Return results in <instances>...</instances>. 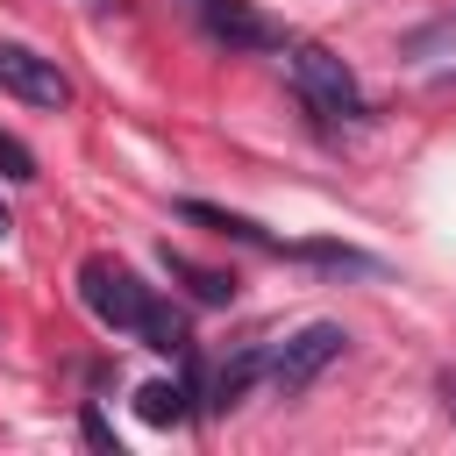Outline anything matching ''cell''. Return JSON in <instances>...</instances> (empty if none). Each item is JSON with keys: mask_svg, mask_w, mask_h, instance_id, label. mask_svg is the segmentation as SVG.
<instances>
[{"mask_svg": "<svg viewBox=\"0 0 456 456\" xmlns=\"http://www.w3.org/2000/svg\"><path fill=\"white\" fill-rule=\"evenodd\" d=\"M7 228H14V214H7V200H0V235H7Z\"/></svg>", "mask_w": 456, "mask_h": 456, "instance_id": "9a60e30c", "label": "cell"}, {"mask_svg": "<svg viewBox=\"0 0 456 456\" xmlns=\"http://www.w3.org/2000/svg\"><path fill=\"white\" fill-rule=\"evenodd\" d=\"M264 370H271V349H242V356H228V363L214 370V399H207V406H221V413H228L235 399H249V385H256Z\"/></svg>", "mask_w": 456, "mask_h": 456, "instance_id": "ba28073f", "label": "cell"}, {"mask_svg": "<svg viewBox=\"0 0 456 456\" xmlns=\"http://www.w3.org/2000/svg\"><path fill=\"white\" fill-rule=\"evenodd\" d=\"M292 86H299V100H306L321 121H356V114H363L356 71H349L335 50H321V43H292Z\"/></svg>", "mask_w": 456, "mask_h": 456, "instance_id": "6da1fadb", "label": "cell"}, {"mask_svg": "<svg viewBox=\"0 0 456 456\" xmlns=\"http://www.w3.org/2000/svg\"><path fill=\"white\" fill-rule=\"evenodd\" d=\"M135 335H142V349H157V356H185V314H178V306H164V299H150V306H142Z\"/></svg>", "mask_w": 456, "mask_h": 456, "instance_id": "30bf717a", "label": "cell"}, {"mask_svg": "<svg viewBox=\"0 0 456 456\" xmlns=\"http://www.w3.org/2000/svg\"><path fill=\"white\" fill-rule=\"evenodd\" d=\"M135 413H142L150 428H178V420L192 413V399H185V385H171V378H150V385H135Z\"/></svg>", "mask_w": 456, "mask_h": 456, "instance_id": "8fae6325", "label": "cell"}, {"mask_svg": "<svg viewBox=\"0 0 456 456\" xmlns=\"http://www.w3.org/2000/svg\"><path fill=\"white\" fill-rule=\"evenodd\" d=\"M78 299L93 306V321L135 335V321H142V306H150V285H142L128 264H114V256H86V264H78Z\"/></svg>", "mask_w": 456, "mask_h": 456, "instance_id": "7a4b0ae2", "label": "cell"}, {"mask_svg": "<svg viewBox=\"0 0 456 456\" xmlns=\"http://www.w3.org/2000/svg\"><path fill=\"white\" fill-rule=\"evenodd\" d=\"M342 342H349V335H342L335 321H314V328H299L292 342H278V349H271V370H264V378H271L285 399H299V392H306V385L342 356Z\"/></svg>", "mask_w": 456, "mask_h": 456, "instance_id": "3957f363", "label": "cell"}, {"mask_svg": "<svg viewBox=\"0 0 456 456\" xmlns=\"http://www.w3.org/2000/svg\"><path fill=\"white\" fill-rule=\"evenodd\" d=\"M185 7H200V0H185Z\"/></svg>", "mask_w": 456, "mask_h": 456, "instance_id": "2e32d148", "label": "cell"}, {"mask_svg": "<svg viewBox=\"0 0 456 456\" xmlns=\"http://www.w3.org/2000/svg\"><path fill=\"white\" fill-rule=\"evenodd\" d=\"M399 57H406V64H456V7L435 14V21H420V28L399 43Z\"/></svg>", "mask_w": 456, "mask_h": 456, "instance_id": "9c48e42d", "label": "cell"}, {"mask_svg": "<svg viewBox=\"0 0 456 456\" xmlns=\"http://www.w3.org/2000/svg\"><path fill=\"white\" fill-rule=\"evenodd\" d=\"M178 214H185V221H200V228H214V235H228V242H256V249H278V235H271V228H256L249 214H228V207H207V200H185Z\"/></svg>", "mask_w": 456, "mask_h": 456, "instance_id": "52a82bcc", "label": "cell"}, {"mask_svg": "<svg viewBox=\"0 0 456 456\" xmlns=\"http://www.w3.org/2000/svg\"><path fill=\"white\" fill-rule=\"evenodd\" d=\"M442 406H449V420H456V363L442 370Z\"/></svg>", "mask_w": 456, "mask_h": 456, "instance_id": "5bb4252c", "label": "cell"}, {"mask_svg": "<svg viewBox=\"0 0 456 456\" xmlns=\"http://www.w3.org/2000/svg\"><path fill=\"white\" fill-rule=\"evenodd\" d=\"M164 271H171V278H178V285H185L200 306H228V299H235V278H228V271H207V264L178 256L171 242H164Z\"/></svg>", "mask_w": 456, "mask_h": 456, "instance_id": "8992f818", "label": "cell"}, {"mask_svg": "<svg viewBox=\"0 0 456 456\" xmlns=\"http://www.w3.org/2000/svg\"><path fill=\"white\" fill-rule=\"evenodd\" d=\"M0 178H14V185H28V178H36L28 142H21V135H7V128H0Z\"/></svg>", "mask_w": 456, "mask_h": 456, "instance_id": "7c38bea8", "label": "cell"}, {"mask_svg": "<svg viewBox=\"0 0 456 456\" xmlns=\"http://www.w3.org/2000/svg\"><path fill=\"white\" fill-rule=\"evenodd\" d=\"M192 14L207 21V36H221V43H235V50H278V43H285V28L264 21L249 0H200Z\"/></svg>", "mask_w": 456, "mask_h": 456, "instance_id": "5b68a950", "label": "cell"}, {"mask_svg": "<svg viewBox=\"0 0 456 456\" xmlns=\"http://www.w3.org/2000/svg\"><path fill=\"white\" fill-rule=\"evenodd\" d=\"M78 428H86V442H93V449H107V456H114V428H107V413H100V406H86V413H78Z\"/></svg>", "mask_w": 456, "mask_h": 456, "instance_id": "4fadbf2b", "label": "cell"}, {"mask_svg": "<svg viewBox=\"0 0 456 456\" xmlns=\"http://www.w3.org/2000/svg\"><path fill=\"white\" fill-rule=\"evenodd\" d=\"M0 86H7L14 100H28V107H71V78H64L50 57L21 50V43H0Z\"/></svg>", "mask_w": 456, "mask_h": 456, "instance_id": "277c9868", "label": "cell"}]
</instances>
